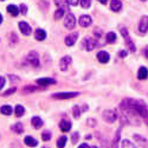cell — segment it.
I'll use <instances>...</instances> for the list:
<instances>
[{
	"label": "cell",
	"instance_id": "47",
	"mask_svg": "<svg viewBox=\"0 0 148 148\" xmlns=\"http://www.w3.org/2000/svg\"><path fill=\"white\" fill-rule=\"evenodd\" d=\"M1 23H3V14L0 13V24H1Z\"/></svg>",
	"mask_w": 148,
	"mask_h": 148
},
{
	"label": "cell",
	"instance_id": "37",
	"mask_svg": "<svg viewBox=\"0 0 148 148\" xmlns=\"http://www.w3.org/2000/svg\"><path fill=\"white\" fill-rule=\"evenodd\" d=\"M20 12H21L23 14H26V13H27V7H26V5H24V4L20 5Z\"/></svg>",
	"mask_w": 148,
	"mask_h": 148
},
{
	"label": "cell",
	"instance_id": "41",
	"mask_svg": "<svg viewBox=\"0 0 148 148\" xmlns=\"http://www.w3.org/2000/svg\"><path fill=\"white\" fill-rule=\"evenodd\" d=\"M119 56H120V57H122V58H123V57H126V56H127V51H125V50L120 51V52H119Z\"/></svg>",
	"mask_w": 148,
	"mask_h": 148
},
{
	"label": "cell",
	"instance_id": "16",
	"mask_svg": "<svg viewBox=\"0 0 148 148\" xmlns=\"http://www.w3.org/2000/svg\"><path fill=\"white\" fill-rule=\"evenodd\" d=\"M31 123H32V127L36 128V129H39L40 127H43V120L39 117V116H33L32 120H31Z\"/></svg>",
	"mask_w": 148,
	"mask_h": 148
},
{
	"label": "cell",
	"instance_id": "29",
	"mask_svg": "<svg viewBox=\"0 0 148 148\" xmlns=\"http://www.w3.org/2000/svg\"><path fill=\"white\" fill-rule=\"evenodd\" d=\"M51 136H52V134H51L50 130H44L43 134H42L43 141H50V140H51Z\"/></svg>",
	"mask_w": 148,
	"mask_h": 148
},
{
	"label": "cell",
	"instance_id": "50",
	"mask_svg": "<svg viewBox=\"0 0 148 148\" xmlns=\"http://www.w3.org/2000/svg\"><path fill=\"white\" fill-rule=\"evenodd\" d=\"M142 1H146V0H142Z\"/></svg>",
	"mask_w": 148,
	"mask_h": 148
},
{
	"label": "cell",
	"instance_id": "8",
	"mask_svg": "<svg viewBox=\"0 0 148 148\" xmlns=\"http://www.w3.org/2000/svg\"><path fill=\"white\" fill-rule=\"evenodd\" d=\"M71 62H72V59H71L70 56L63 57V58L60 59V62H59V68H60V70H62V71H66V70L69 69L70 64H71Z\"/></svg>",
	"mask_w": 148,
	"mask_h": 148
},
{
	"label": "cell",
	"instance_id": "42",
	"mask_svg": "<svg viewBox=\"0 0 148 148\" xmlns=\"http://www.w3.org/2000/svg\"><path fill=\"white\" fill-rule=\"evenodd\" d=\"M143 55H145V57H146V58H148V46H146V47H145V50H143Z\"/></svg>",
	"mask_w": 148,
	"mask_h": 148
},
{
	"label": "cell",
	"instance_id": "9",
	"mask_svg": "<svg viewBox=\"0 0 148 148\" xmlns=\"http://www.w3.org/2000/svg\"><path fill=\"white\" fill-rule=\"evenodd\" d=\"M19 29H20V32L24 34V36H30L31 32H32V29L31 26L26 21H20L19 23Z\"/></svg>",
	"mask_w": 148,
	"mask_h": 148
},
{
	"label": "cell",
	"instance_id": "33",
	"mask_svg": "<svg viewBox=\"0 0 148 148\" xmlns=\"http://www.w3.org/2000/svg\"><path fill=\"white\" fill-rule=\"evenodd\" d=\"M120 133H121V128L117 130V133H116V136H115V140H114V142H113V148H117V146H119V141H120Z\"/></svg>",
	"mask_w": 148,
	"mask_h": 148
},
{
	"label": "cell",
	"instance_id": "17",
	"mask_svg": "<svg viewBox=\"0 0 148 148\" xmlns=\"http://www.w3.org/2000/svg\"><path fill=\"white\" fill-rule=\"evenodd\" d=\"M55 83H56V79H53V78H39V79H37V84L42 85V87L55 84Z\"/></svg>",
	"mask_w": 148,
	"mask_h": 148
},
{
	"label": "cell",
	"instance_id": "3",
	"mask_svg": "<svg viewBox=\"0 0 148 148\" xmlns=\"http://www.w3.org/2000/svg\"><path fill=\"white\" fill-rule=\"evenodd\" d=\"M121 34H122L123 38H125L126 44H127V46L129 47V50H130L132 52H135V50H136V47H135L134 43L132 42L130 37H129V33H128V31H127V29H126V27H122V29H121Z\"/></svg>",
	"mask_w": 148,
	"mask_h": 148
},
{
	"label": "cell",
	"instance_id": "25",
	"mask_svg": "<svg viewBox=\"0 0 148 148\" xmlns=\"http://www.w3.org/2000/svg\"><path fill=\"white\" fill-rule=\"evenodd\" d=\"M116 38H117V37H116V33H115V32H108L107 36H106L107 42L110 43V44L115 43V42H116Z\"/></svg>",
	"mask_w": 148,
	"mask_h": 148
},
{
	"label": "cell",
	"instance_id": "20",
	"mask_svg": "<svg viewBox=\"0 0 148 148\" xmlns=\"http://www.w3.org/2000/svg\"><path fill=\"white\" fill-rule=\"evenodd\" d=\"M148 77V70L146 66H141L138 71V78L139 79H146Z\"/></svg>",
	"mask_w": 148,
	"mask_h": 148
},
{
	"label": "cell",
	"instance_id": "35",
	"mask_svg": "<svg viewBox=\"0 0 148 148\" xmlns=\"http://www.w3.org/2000/svg\"><path fill=\"white\" fill-rule=\"evenodd\" d=\"M78 139H79V133H78V132L73 133V134H72V136H71V142H72L73 145H75V143H77Z\"/></svg>",
	"mask_w": 148,
	"mask_h": 148
},
{
	"label": "cell",
	"instance_id": "15",
	"mask_svg": "<svg viewBox=\"0 0 148 148\" xmlns=\"http://www.w3.org/2000/svg\"><path fill=\"white\" fill-rule=\"evenodd\" d=\"M59 129L62 130V132H69L70 129H71V122L70 121H68V120H62L60 122H59Z\"/></svg>",
	"mask_w": 148,
	"mask_h": 148
},
{
	"label": "cell",
	"instance_id": "14",
	"mask_svg": "<svg viewBox=\"0 0 148 148\" xmlns=\"http://www.w3.org/2000/svg\"><path fill=\"white\" fill-rule=\"evenodd\" d=\"M97 59H98L100 63L106 64V63H108V62H109L110 56H109V53L107 51H100V52L97 53Z\"/></svg>",
	"mask_w": 148,
	"mask_h": 148
},
{
	"label": "cell",
	"instance_id": "23",
	"mask_svg": "<svg viewBox=\"0 0 148 148\" xmlns=\"http://www.w3.org/2000/svg\"><path fill=\"white\" fill-rule=\"evenodd\" d=\"M24 142H25V145H27L29 147H36L37 145H38V141L32 136H26L25 139H24Z\"/></svg>",
	"mask_w": 148,
	"mask_h": 148
},
{
	"label": "cell",
	"instance_id": "24",
	"mask_svg": "<svg viewBox=\"0 0 148 148\" xmlns=\"http://www.w3.org/2000/svg\"><path fill=\"white\" fill-rule=\"evenodd\" d=\"M11 128H12V130H13L14 133H17V134H21V133L24 132L23 123H20V122H17V123H14V125L12 126Z\"/></svg>",
	"mask_w": 148,
	"mask_h": 148
},
{
	"label": "cell",
	"instance_id": "27",
	"mask_svg": "<svg viewBox=\"0 0 148 148\" xmlns=\"http://www.w3.org/2000/svg\"><path fill=\"white\" fill-rule=\"evenodd\" d=\"M24 114H25V108H24L21 104H17L16 106V115H17V117H21Z\"/></svg>",
	"mask_w": 148,
	"mask_h": 148
},
{
	"label": "cell",
	"instance_id": "1",
	"mask_svg": "<svg viewBox=\"0 0 148 148\" xmlns=\"http://www.w3.org/2000/svg\"><path fill=\"white\" fill-rule=\"evenodd\" d=\"M120 109L129 123L130 119L141 117L148 125V107L143 101L134 100V98H126L120 104Z\"/></svg>",
	"mask_w": 148,
	"mask_h": 148
},
{
	"label": "cell",
	"instance_id": "49",
	"mask_svg": "<svg viewBox=\"0 0 148 148\" xmlns=\"http://www.w3.org/2000/svg\"><path fill=\"white\" fill-rule=\"evenodd\" d=\"M43 148H47V147H43Z\"/></svg>",
	"mask_w": 148,
	"mask_h": 148
},
{
	"label": "cell",
	"instance_id": "11",
	"mask_svg": "<svg viewBox=\"0 0 148 148\" xmlns=\"http://www.w3.org/2000/svg\"><path fill=\"white\" fill-rule=\"evenodd\" d=\"M91 23H92V20H91V18H90V16H88V14H84V16H82V17L79 18V25H81L82 27H88V26H90Z\"/></svg>",
	"mask_w": 148,
	"mask_h": 148
},
{
	"label": "cell",
	"instance_id": "44",
	"mask_svg": "<svg viewBox=\"0 0 148 148\" xmlns=\"http://www.w3.org/2000/svg\"><path fill=\"white\" fill-rule=\"evenodd\" d=\"M96 36H97V38H100V37H101V32H100V30H96Z\"/></svg>",
	"mask_w": 148,
	"mask_h": 148
},
{
	"label": "cell",
	"instance_id": "48",
	"mask_svg": "<svg viewBox=\"0 0 148 148\" xmlns=\"http://www.w3.org/2000/svg\"><path fill=\"white\" fill-rule=\"evenodd\" d=\"M91 148H97V147H95V146H94V147H91Z\"/></svg>",
	"mask_w": 148,
	"mask_h": 148
},
{
	"label": "cell",
	"instance_id": "13",
	"mask_svg": "<svg viewBox=\"0 0 148 148\" xmlns=\"http://www.w3.org/2000/svg\"><path fill=\"white\" fill-rule=\"evenodd\" d=\"M134 140L136 141L142 148H148V140L139 134H134Z\"/></svg>",
	"mask_w": 148,
	"mask_h": 148
},
{
	"label": "cell",
	"instance_id": "32",
	"mask_svg": "<svg viewBox=\"0 0 148 148\" xmlns=\"http://www.w3.org/2000/svg\"><path fill=\"white\" fill-rule=\"evenodd\" d=\"M72 114H73V117H76V119H78V117L81 116V109H79L78 106H73V108H72Z\"/></svg>",
	"mask_w": 148,
	"mask_h": 148
},
{
	"label": "cell",
	"instance_id": "51",
	"mask_svg": "<svg viewBox=\"0 0 148 148\" xmlns=\"http://www.w3.org/2000/svg\"><path fill=\"white\" fill-rule=\"evenodd\" d=\"M1 1H4V0H1Z\"/></svg>",
	"mask_w": 148,
	"mask_h": 148
},
{
	"label": "cell",
	"instance_id": "31",
	"mask_svg": "<svg viewBox=\"0 0 148 148\" xmlns=\"http://www.w3.org/2000/svg\"><path fill=\"white\" fill-rule=\"evenodd\" d=\"M64 13H65V10H63V8H58V10L55 12V19H60V18H63Z\"/></svg>",
	"mask_w": 148,
	"mask_h": 148
},
{
	"label": "cell",
	"instance_id": "21",
	"mask_svg": "<svg viewBox=\"0 0 148 148\" xmlns=\"http://www.w3.org/2000/svg\"><path fill=\"white\" fill-rule=\"evenodd\" d=\"M0 113L4 114V115H11L12 113H13V108H12L10 104H5V106H3L1 108H0Z\"/></svg>",
	"mask_w": 148,
	"mask_h": 148
},
{
	"label": "cell",
	"instance_id": "12",
	"mask_svg": "<svg viewBox=\"0 0 148 148\" xmlns=\"http://www.w3.org/2000/svg\"><path fill=\"white\" fill-rule=\"evenodd\" d=\"M77 38H78V33H77V32L71 33V34H69L66 38H65V44H66L68 46L75 45V43L77 42Z\"/></svg>",
	"mask_w": 148,
	"mask_h": 148
},
{
	"label": "cell",
	"instance_id": "40",
	"mask_svg": "<svg viewBox=\"0 0 148 148\" xmlns=\"http://www.w3.org/2000/svg\"><path fill=\"white\" fill-rule=\"evenodd\" d=\"M13 92H16V88H12L11 90L5 91V92H4V95H5V96H7V95H11V94H13Z\"/></svg>",
	"mask_w": 148,
	"mask_h": 148
},
{
	"label": "cell",
	"instance_id": "46",
	"mask_svg": "<svg viewBox=\"0 0 148 148\" xmlns=\"http://www.w3.org/2000/svg\"><path fill=\"white\" fill-rule=\"evenodd\" d=\"M88 123H92V125L95 126V125H96V121H95V120H94V121H92V120H89V121H88Z\"/></svg>",
	"mask_w": 148,
	"mask_h": 148
},
{
	"label": "cell",
	"instance_id": "38",
	"mask_svg": "<svg viewBox=\"0 0 148 148\" xmlns=\"http://www.w3.org/2000/svg\"><path fill=\"white\" fill-rule=\"evenodd\" d=\"M68 3H69V5H71V6H76V5L79 3V0H68Z\"/></svg>",
	"mask_w": 148,
	"mask_h": 148
},
{
	"label": "cell",
	"instance_id": "10",
	"mask_svg": "<svg viewBox=\"0 0 148 148\" xmlns=\"http://www.w3.org/2000/svg\"><path fill=\"white\" fill-rule=\"evenodd\" d=\"M139 31L141 33H146L148 31V17L147 16L141 18V20L139 23Z\"/></svg>",
	"mask_w": 148,
	"mask_h": 148
},
{
	"label": "cell",
	"instance_id": "28",
	"mask_svg": "<svg viewBox=\"0 0 148 148\" xmlns=\"http://www.w3.org/2000/svg\"><path fill=\"white\" fill-rule=\"evenodd\" d=\"M66 141H68V138L66 136H60L57 141V146L58 148H64L65 145H66Z\"/></svg>",
	"mask_w": 148,
	"mask_h": 148
},
{
	"label": "cell",
	"instance_id": "26",
	"mask_svg": "<svg viewBox=\"0 0 148 148\" xmlns=\"http://www.w3.org/2000/svg\"><path fill=\"white\" fill-rule=\"evenodd\" d=\"M7 12H8V13H11L13 17H17L18 13H19V10H18V7L14 6V5H8V6H7Z\"/></svg>",
	"mask_w": 148,
	"mask_h": 148
},
{
	"label": "cell",
	"instance_id": "5",
	"mask_svg": "<svg viewBox=\"0 0 148 148\" xmlns=\"http://www.w3.org/2000/svg\"><path fill=\"white\" fill-rule=\"evenodd\" d=\"M27 63L31 64L32 66H39V57H38V53L36 51H31L29 55H27Z\"/></svg>",
	"mask_w": 148,
	"mask_h": 148
},
{
	"label": "cell",
	"instance_id": "34",
	"mask_svg": "<svg viewBox=\"0 0 148 148\" xmlns=\"http://www.w3.org/2000/svg\"><path fill=\"white\" fill-rule=\"evenodd\" d=\"M79 3L83 8H89L91 5V0H79Z\"/></svg>",
	"mask_w": 148,
	"mask_h": 148
},
{
	"label": "cell",
	"instance_id": "7",
	"mask_svg": "<svg viewBox=\"0 0 148 148\" xmlns=\"http://www.w3.org/2000/svg\"><path fill=\"white\" fill-rule=\"evenodd\" d=\"M83 46H84V49L87 51H91V50H94V49L97 46V43H96V40L94 38L87 37V38L83 40Z\"/></svg>",
	"mask_w": 148,
	"mask_h": 148
},
{
	"label": "cell",
	"instance_id": "4",
	"mask_svg": "<svg viewBox=\"0 0 148 148\" xmlns=\"http://www.w3.org/2000/svg\"><path fill=\"white\" fill-rule=\"evenodd\" d=\"M64 26H65L68 30L75 29V26H76V18H75V16H73L72 13H69V14L65 17Z\"/></svg>",
	"mask_w": 148,
	"mask_h": 148
},
{
	"label": "cell",
	"instance_id": "45",
	"mask_svg": "<svg viewBox=\"0 0 148 148\" xmlns=\"http://www.w3.org/2000/svg\"><path fill=\"white\" fill-rule=\"evenodd\" d=\"M98 1H100L101 4H103V5H106L108 3V0H98Z\"/></svg>",
	"mask_w": 148,
	"mask_h": 148
},
{
	"label": "cell",
	"instance_id": "6",
	"mask_svg": "<svg viewBox=\"0 0 148 148\" xmlns=\"http://www.w3.org/2000/svg\"><path fill=\"white\" fill-rule=\"evenodd\" d=\"M78 95H79L78 92H57L53 94L52 97L56 98V100H69V98H73Z\"/></svg>",
	"mask_w": 148,
	"mask_h": 148
},
{
	"label": "cell",
	"instance_id": "43",
	"mask_svg": "<svg viewBox=\"0 0 148 148\" xmlns=\"http://www.w3.org/2000/svg\"><path fill=\"white\" fill-rule=\"evenodd\" d=\"M78 148H90V147H89L87 143H82L81 146H78Z\"/></svg>",
	"mask_w": 148,
	"mask_h": 148
},
{
	"label": "cell",
	"instance_id": "30",
	"mask_svg": "<svg viewBox=\"0 0 148 148\" xmlns=\"http://www.w3.org/2000/svg\"><path fill=\"white\" fill-rule=\"evenodd\" d=\"M121 145H122V148H136V146L132 143L129 140H123Z\"/></svg>",
	"mask_w": 148,
	"mask_h": 148
},
{
	"label": "cell",
	"instance_id": "36",
	"mask_svg": "<svg viewBox=\"0 0 148 148\" xmlns=\"http://www.w3.org/2000/svg\"><path fill=\"white\" fill-rule=\"evenodd\" d=\"M37 90V88H34V87H25L24 88V90H23V92H33V91H36Z\"/></svg>",
	"mask_w": 148,
	"mask_h": 148
},
{
	"label": "cell",
	"instance_id": "18",
	"mask_svg": "<svg viewBox=\"0 0 148 148\" xmlns=\"http://www.w3.org/2000/svg\"><path fill=\"white\" fill-rule=\"evenodd\" d=\"M34 37H36L37 40L42 42V40H44L46 38V32L43 29H37L36 32H34Z\"/></svg>",
	"mask_w": 148,
	"mask_h": 148
},
{
	"label": "cell",
	"instance_id": "19",
	"mask_svg": "<svg viewBox=\"0 0 148 148\" xmlns=\"http://www.w3.org/2000/svg\"><path fill=\"white\" fill-rule=\"evenodd\" d=\"M110 8H112L114 12H119L122 8V3L120 0H112V3H110Z\"/></svg>",
	"mask_w": 148,
	"mask_h": 148
},
{
	"label": "cell",
	"instance_id": "39",
	"mask_svg": "<svg viewBox=\"0 0 148 148\" xmlns=\"http://www.w3.org/2000/svg\"><path fill=\"white\" fill-rule=\"evenodd\" d=\"M5 83H6V79H5L4 77H1V76H0V89H3V88H4Z\"/></svg>",
	"mask_w": 148,
	"mask_h": 148
},
{
	"label": "cell",
	"instance_id": "22",
	"mask_svg": "<svg viewBox=\"0 0 148 148\" xmlns=\"http://www.w3.org/2000/svg\"><path fill=\"white\" fill-rule=\"evenodd\" d=\"M55 4L59 7V8H63L65 11L69 10V3L68 0H55Z\"/></svg>",
	"mask_w": 148,
	"mask_h": 148
},
{
	"label": "cell",
	"instance_id": "2",
	"mask_svg": "<svg viewBox=\"0 0 148 148\" xmlns=\"http://www.w3.org/2000/svg\"><path fill=\"white\" fill-rule=\"evenodd\" d=\"M102 116H103V120H104L106 122H108V123H114V122L117 120V114H116V112H114V110H112V109L104 110L103 114H102Z\"/></svg>",
	"mask_w": 148,
	"mask_h": 148
}]
</instances>
